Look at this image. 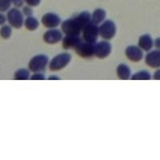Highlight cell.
Listing matches in <instances>:
<instances>
[{
    "label": "cell",
    "instance_id": "1",
    "mask_svg": "<svg viewBox=\"0 0 160 160\" xmlns=\"http://www.w3.org/2000/svg\"><path fill=\"white\" fill-rule=\"evenodd\" d=\"M91 22L90 13L82 11L76 16L66 19L61 25V30L66 35H79Z\"/></svg>",
    "mask_w": 160,
    "mask_h": 160
},
{
    "label": "cell",
    "instance_id": "2",
    "mask_svg": "<svg viewBox=\"0 0 160 160\" xmlns=\"http://www.w3.org/2000/svg\"><path fill=\"white\" fill-rule=\"evenodd\" d=\"M71 60V56L68 53L58 54L51 60L49 63V69L51 71H60L66 68L70 63Z\"/></svg>",
    "mask_w": 160,
    "mask_h": 160
},
{
    "label": "cell",
    "instance_id": "3",
    "mask_svg": "<svg viewBox=\"0 0 160 160\" xmlns=\"http://www.w3.org/2000/svg\"><path fill=\"white\" fill-rule=\"evenodd\" d=\"M99 36L105 40H111L116 34V26L111 20H106L98 28Z\"/></svg>",
    "mask_w": 160,
    "mask_h": 160
},
{
    "label": "cell",
    "instance_id": "4",
    "mask_svg": "<svg viewBox=\"0 0 160 160\" xmlns=\"http://www.w3.org/2000/svg\"><path fill=\"white\" fill-rule=\"evenodd\" d=\"M48 57L45 55H38L33 57L28 63L29 70L32 72H41L44 71L48 64Z\"/></svg>",
    "mask_w": 160,
    "mask_h": 160
},
{
    "label": "cell",
    "instance_id": "5",
    "mask_svg": "<svg viewBox=\"0 0 160 160\" xmlns=\"http://www.w3.org/2000/svg\"><path fill=\"white\" fill-rule=\"evenodd\" d=\"M7 20L12 28L19 29L24 24L23 14L17 8H12L8 12Z\"/></svg>",
    "mask_w": 160,
    "mask_h": 160
},
{
    "label": "cell",
    "instance_id": "6",
    "mask_svg": "<svg viewBox=\"0 0 160 160\" xmlns=\"http://www.w3.org/2000/svg\"><path fill=\"white\" fill-rule=\"evenodd\" d=\"M98 36H99L98 28L97 25L92 23L91 22L82 31V38L85 42L95 44Z\"/></svg>",
    "mask_w": 160,
    "mask_h": 160
},
{
    "label": "cell",
    "instance_id": "7",
    "mask_svg": "<svg viewBox=\"0 0 160 160\" xmlns=\"http://www.w3.org/2000/svg\"><path fill=\"white\" fill-rule=\"evenodd\" d=\"M95 44L82 41L75 50L80 57L85 58H91L95 55Z\"/></svg>",
    "mask_w": 160,
    "mask_h": 160
},
{
    "label": "cell",
    "instance_id": "8",
    "mask_svg": "<svg viewBox=\"0 0 160 160\" xmlns=\"http://www.w3.org/2000/svg\"><path fill=\"white\" fill-rule=\"evenodd\" d=\"M111 45L108 41H101L95 43V55L98 58H105L111 53Z\"/></svg>",
    "mask_w": 160,
    "mask_h": 160
},
{
    "label": "cell",
    "instance_id": "9",
    "mask_svg": "<svg viewBox=\"0 0 160 160\" xmlns=\"http://www.w3.org/2000/svg\"><path fill=\"white\" fill-rule=\"evenodd\" d=\"M126 56L132 62H139L143 58V51L139 47L129 46L125 51Z\"/></svg>",
    "mask_w": 160,
    "mask_h": 160
},
{
    "label": "cell",
    "instance_id": "10",
    "mask_svg": "<svg viewBox=\"0 0 160 160\" xmlns=\"http://www.w3.org/2000/svg\"><path fill=\"white\" fill-rule=\"evenodd\" d=\"M41 21L44 27L49 29L56 28L61 22V19L58 15L55 13H47L42 16Z\"/></svg>",
    "mask_w": 160,
    "mask_h": 160
},
{
    "label": "cell",
    "instance_id": "11",
    "mask_svg": "<svg viewBox=\"0 0 160 160\" xmlns=\"http://www.w3.org/2000/svg\"><path fill=\"white\" fill-rule=\"evenodd\" d=\"M62 39V32L59 30L53 29L48 30L43 35L44 42L48 44H56Z\"/></svg>",
    "mask_w": 160,
    "mask_h": 160
},
{
    "label": "cell",
    "instance_id": "12",
    "mask_svg": "<svg viewBox=\"0 0 160 160\" xmlns=\"http://www.w3.org/2000/svg\"><path fill=\"white\" fill-rule=\"evenodd\" d=\"M145 62L147 65L151 68H160V49L148 51V55L145 57Z\"/></svg>",
    "mask_w": 160,
    "mask_h": 160
},
{
    "label": "cell",
    "instance_id": "13",
    "mask_svg": "<svg viewBox=\"0 0 160 160\" xmlns=\"http://www.w3.org/2000/svg\"><path fill=\"white\" fill-rule=\"evenodd\" d=\"M62 47L64 49H75L78 44L82 42L79 35H66L62 38Z\"/></svg>",
    "mask_w": 160,
    "mask_h": 160
},
{
    "label": "cell",
    "instance_id": "14",
    "mask_svg": "<svg viewBox=\"0 0 160 160\" xmlns=\"http://www.w3.org/2000/svg\"><path fill=\"white\" fill-rule=\"evenodd\" d=\"M138 47L143 51H150L154 46V41L151 35H142L138 38Z\"/></svg>",
    "mask_w": 160,
    "mask_h": 160
},
{
    "label": "cell",
    "instance_id": "15",
    "mask_svg": "<svg viewBox=\"0 0 160 160\" xmlns=\"http://www.w3.org/2000/svg\"><path fill=\"white\" fill-rule=\"evenodd\" d=\"M116 74L118 78L122 80H128L131 78V71L130 68L127 64L121 63L117 67Z\"/></svg>",
    "mask_w": 160,
    "mask_h": 160
},
{
    "label": "cell",
    "instance_id": "16",
    "mask_svg": "<svg viewBox=\"0 0 160 160\" xmlns=\"http://www.w3.org/2000/svg\"><path fill=\"white\" fill-rule=\"evenodd\" d=\"M106 11L102 9H96L91 15V22L95 25L102 23L106 18Z\"/></svg>",
    "mask_w": 160,
    "mask_h": 160
},
{
    "label": "cell",
    "instance_id": "17",
    "mask_svg": "<svg viewBox=\"0 0 160 160\" xmlns=\"http://www.w3.org/2000/svg\"><path fill=\"white\" fill-rule=\"evenodd\" d=\"M24 25L28 31H35L38 28V21L33 16L27 17L24 21Z\"/></svg>",
    "mask_w": 160,
    "mask_h": 160
},
{
    "label": "cell",
    "instance_id": "18",
    "mask_svg": "<svg viewBox=\"0 0 160 160\" xmlns=\"http://www.w3.org/2000/svg\"><path fill=\"white\" fill-rule=\"evenodd\" d=\"M14 78L16 80H28L30 78V71L24 68L18 69L15 72Z\"/></svg>",
    "mask_w": 160,
    "mask_h": 160
},
{
    "label": "cell",
    "instance_id": "19",
    "mask_svg": "<svg viewBox=\"0 0 160 160\" xmlns=\"http://www.w3.org/2000/svg\"><path fill=\"white\" fill-rule=\"evenodd\" d=\"M132 80H149L151 78V75L148 71H140L131 77Z\"/></svg>",
    "mask_w": 160,
    "mask_h": 160
},
{
    "label": "cell",
    "instance_id": "20",
    "mask_svg": "<svg viewBox=\"0 0 160 160\" xmlns=\"http://www.w3.org/2000/svg\"><path fill=\"white\" fill-rule=\"evenodd\" d=\"M11 25H2L0 28V36L4 39H8L11 36L12 34V29Z\"/></svg>",
    "mask_w": 160,
    "mask_h": 160
},
{
    "label": "cell",
    "instance_id": "21",
    "mask_svg": "<svg viewBox=\"0 0 160 160\" xmlns=\"http://www.w3.org/2000/svg\"><path fill=\"white\" fill-rule=\"evenodd\" d=\"M11 0H0V12H6L11 8Z\"/></svg>",
    "mask_w": 160,
    "mask_h": 160
},
{
    "label": "cell",
    "instance_id": "22",
    "mask_svg": "<svg viewBox=\"0 0 160 160\" xmlns=\"http://www.w3.org/2000/svg\"><path fill=\"white\" fill-rule=\"evenodd\" d=\"M22 14L23 15L27 17H31L33 15V11L31 8L30 6H27V7H24L23 9H22Z\"/></svg>",
    "mask_w": 160,
    "mask_h": 160
},
{
    "label": "cell",
    "instance_id": "23",
    "mask_svg": "<svg viewBox=\"0 0 160 160\" xmlns=\"http://www.w3.org/2000/svg\"><path fill=\"white\" fill-rule=\"evenodd\" d=\"M31 80H44L45 79V76L41 72H35V74H33L32 76L31 77Z\"/></svg>",
    "mask_w": 160,
    "mask_h": 160
},
{
    "label": "cell",
    "instance_id": "24",
    "mask_svg": "<svg viewBox=\"0 0 160 160\" xmlns=\"http://www.w3.org/2000/svg\"><path fill=\"white\" fill-rule=\"evenodd\" d=\"M24 2L30 7H37L40 3L41 0H24Z\"/></svg>",
    "mask_w": 160,
    "mask_h": 160
},
{
    "label": "cell",
    "instance_id": "25",
    "mask_svg": "<svg viewBox=\"0 0 160 160\" xmlns=\"http://www.w3.org/2000/svg\"><path fill=\"white\" fill-rule=\"evenodd\" d=\"M11 2L15 8H21L23 5L24 0H11Z\"/></svg>",
    "mask_w": 160,
    "mask_h": 160
},
{
    "label": "cell",
    "instance_id": "26",
    "mask_svg": "<svg viewBox=\"0 0 160 160\" xmlns=\"http://www.w3.org/2000/svg\"><path fill=\"white\" fill-rule=\"evenodd\" d=\"M7 21V16H5L2 12H0V26L4 25Z\"/></svg>",
    "mask_w": 160,
    "mask_h": 160
},
{
    "label": "cell",
    "instance_id": "27",
    "mask_svg": "<svg viewBox=\"0 0 160 160\" xmlns=\"http://www.w3.org/2000/svg\"><path fill=\"white\" fill-rule=\"evenodd\" d=\"M153 78L155 80H160V68L155 71L154 75H153Z\"/></svg>",
    "mask_w": 160,
    "mask_h": 160
},
{
    "label": "cell",
    "instance_id": "28",
    "mask_svg": "<svg viewBox=\"0 0 160 160\" xmlns=\"http://www.w3.org/2000/svg\"><path fill=\"white\" fill-rule=\"evenodd\" d=\"M154 46L156 49H160V37L155 38L154 41Z\"/></svg>",
    "mask_w": 160,
    "mask_h": 160
},
{
    "label": "cell",
    "instance_id": "29",
    "mask_svg": "<svg viewBox=\"0 0 160 160\" xmlns=\"http://www.w3.org/2000/svg\"><path fill=\"white\" fill-rule=\"evenodd\" d=\"M49 79L50 80H51V79L58 80V79H59V78H58V77H57V76H51V77H49Z\"/></svg>",
    "mask_w": 160,
    "mask_h": 160
}]
</instances>
